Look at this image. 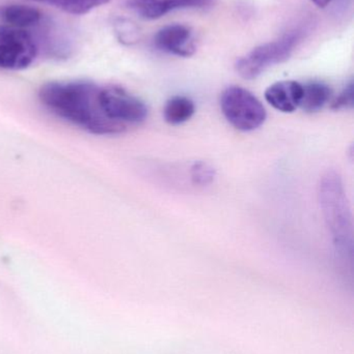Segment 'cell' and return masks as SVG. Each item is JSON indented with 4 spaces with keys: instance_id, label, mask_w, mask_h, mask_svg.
I'll return each mask as SVG.
<instances>
[{
    "instance_id": "7",
    "label": "cell",
    "mask_w": 354,
    "mask_h": 354,
    "mask_svg": "<svg viewBox=\"0 0 354 354\" xmlns=\"http://www.w3.org/2000/svg\"><path fill=\"white\" fill-rule=\"evenodd\" d=\"M154 43L160 51L179 57H191L195 52L193 31L185 25L172 24L163 27L156 33Z\"/></svg>"
},
{
    "instance_id": "9",
    "label": "cell",
    "mask_w": 354,
    "mask_h": 354,
    "mask_svg": "<svg viewBox=\"0 0 354 354\" xmlns=\"http://www.w3.org/2000/svg\"><path fill=\"white\" fill-rule=\"evenodd\" d=\"M303 93L301 83L292 80L280 81L266 89L265 99L274 109L291 113L299 108Z\"/></svg>"
},
{
    "instance_id": "3",
    "label": "cell",
    "mask_w": 354,
    "mask_h": 354,
    "mask_svg": "<svg viewBox=\"0 0 354 354\" xmlns=\"http://www.w3.org/2000/svg\"><path fill=\"white\" fill-rule=\"evenodd\" d=\"M220 108L229 122L237 130H257L267 118L263 104L255 95L240 86H230L222 93Z\"/></svg>"
},
{
    "instance_id": "13",
    "label": "cell",
    "mask_w": 354,
    "mask_h": 354,
    "mask_svg": "<svg viewBox=\"0 0 354 354\" xmlns=\"http://www.w3.org/2000/svg\"><path fill=\"white\" fill-rule=\"evenodd\" d=\"M54 6L67 14L81 16L87 15L91 10L109 3L112 0H33Z\"/></svg>"
},
{
    "instance_id": "10",
    "label": "cell",
    "mask_w": 354,
    "mask_h": 354,
    "mask_svg": "<svg viewBox=\"0 0 354 354\" xmlns=\"http://www.w3.org/2000/svg\"><path fill=\"white\" fill-rule=\"evenodd\" d=\"M43 18L37 8L24 4H6L0 6V21L6 26L25 29L37 26Z\"/></svg>"
},
{
    "instance_id": "2",
    "label": "cell",
    "mask_w": 354,
    "mask_h": 354,
    "mask_svg": "<svg viewBox=\"0 0 354 354\" xmlns=\"http://www.w3.org/2000/svg\"><path fill=\"white\" fill-rule=\"evenodd\" d=\"M319 200L337 250L343 255L351 257L353 252V216L342 179L337 172L328 171L322 177Z\"/></svg>"
},
{
    "instance_id": "8",
    "label": "cell",
    "mask_w": 354,
    "mask_h": 354,
    "mask_svg": "<svg viewBox=\"0 0 354 354\" xmlns=\"http://www.w3.org/2000/svg\"><path fill=\"white\" fill-rule=\"evenodd\" d=\"M209 0H127L129 10L145 20H157L168 12L183 8H206Z\"/></svg>"
},
{
    "instance_id": "12",
    "label": "cell",
    "mask_w": 354,
    "mask_h": 354,
    "mask_svg": "<svg viewBox=\"0 0 354 354\" xmlns=\"http://www.w3.org/2000/svg\"><path fill=\"white\" fill-rule=\"evenodd\" d=\"M195 112V103L191 99L177 95L166 102L163 116L168 124L178 126L191 120Z\"/></svg>"
},
{
    "instance_id": "6",
    "label": "cell",
    "mask_w": 354,
    "mask_h": 354,
    "mask_svg": "<svg viewBox=\"0 0 354 354\" xmlns=\"http://www.w3.org/2000/svg\"><path fill=\"white\" fill-rule=\"evenodd\" d=\"M37 50L35 39L25 29L0 25V68L24 70L35 62Z\"/></svg>"
},
{
    "instance_id": "15",
    "label": "cell",
    "mask_w": 354,
    "mask_h": 354,
    "mask_svg": "<svg viewBox=\"0 0 354 354\" xmlns=\"http://www.w3.org/2000/svg\"><path fill=\"white\" fill-rule=\"evenodd\" d=\"M354 104V85L353 82L349 83L344 91L333 101L332 109L336 110H348L353 107Z\"/></svg>"
},
{
    "instance_id": "14",
    "label": "cell",
    "mask_w": 354,
    "mask_h": 354,
    "mask_svg": "<svg viewBox=\"0 0 354 354\" xmlns=\"http://www.w3.org/2000/svg\"><path fill=\"white\" fill-rule=\"evenodd\" d=\"M215 169L206 162H195L191 168V180L195 185L206 187L211 185L215 178Z\"/></svg>"
},
{
    "instance_id": "4",
    "label": "cell",
    "mask_w": 354,
    "mask_h": 354,
    "mask_svg": "<svg viewBox=\"0 0 354 354\" xmlns=\"http://www.w3.org/2000/svg\"><path fill=\"white\" fill-rule=\"evenodd\" d=\"M299 41L301 33L292 32L278 41L263 44L237 60L236 72L245 80H253L267 68L288 60Z\"/></svg>"
},
{
    "instance_id": "1",
    "label": "cell",
    "mask_w": 354,
    "mask_h": 354,
    "mask_svg": "<svg viewBox=\"0 0 354 354\" xmlns=\"http://www.w3.org/2000/svg\"><path fill=\"white\" fill-rule=\"evenodd\" d=\"M100 87L89 81H53L39 88L42 104L58 118L95 135H118L126 129L108 120L100 103Z\"/></svg>"
},
{
    "instance_id": "11",
    "label": "cell",
    "mask_w": 354,
    "mask_h": 354,
    "mask_svg": "<svg viewBox=\"0 0 354 354\" xmlns=\"http://www.w3.org/2000/svg\"><path fill=\"white\" fill-rule=\"evenodd\" d=\"M303 93L299 107L303 111L314 113L321 110L333 97V91L322 82H310L303 85Z\"/></svg>"
},
{
    "instance_id": "16",
    "label": "cell",
    "mask_w": 354,
    "mask_h": 354,
    "mask_svg": "<svg viewBox=\"0 0 354 354\" xmlns=\"http://www.w3.org/2000/svg\"><path fill=\"white\" fill-rule=\"evenodd\" d=\"M312 2L316 4L318 8H324L333 1V0H311Z\"/></svg>"
},
{
    "instance_id": "5",
    "label": "cell",
    "mask_w": 354,
    "mask_h": 354,
    "mask_svg": "<svg viewBox=\"0 0 354 354\" xmlns=\"http://www.w3.org/2000/svg\"><path fill=\"white\" fill-rule=\"evenodd\" d=\"M99 97L108 120L126 130L128 124H141L148 118L145 104L122 87H100Z\"/></svg>"
}]
</instances>
